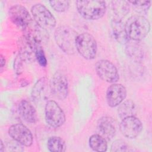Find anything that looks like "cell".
Here are the masks:
<instances>
[{
    "mask_svg": "<svg viewBox=\"0 0 152 152\" xmlns=\"http://www.w3.org/2000/svg\"><path fill=\"white\" fill-rule=\"evenodd\" d=\"M125 30L129 40L140 42L149 33L150 24L142 15H132L126 21Z\"/></svg>",
    "mask_w": 152,
    "mask_h": 152,
    "instance_id": "cell-1",
    "label": "cell"
},
{
    "mask_svg": "<svg viewBox=\"0 0 152 152\" xmlns=\"http://www.w3.org/2000/svg\"><path fill=\"white\" fill-rule=\"evenodd\" d=\"M77 36V33L72 28L66 26L58 27L54 34L56 44L68 55H73L77 52L75 42Z\"/></svg>",
    "mask_w": 152,
    "mask_h": 152,
    "instance_id": "cell-2",
    "label": "cell"
},
{
    "mask_svg": "<svg viewBox=\"0 0 152 152\" xmlns=\"http://www.w3.org/2000/svg\"><path fill=\"white\" fill-rule=\"evenodd\" d=\"M75 4L79 14L88 20L100 19L106 10V2L102 1H77Z\"/></svg>",
    "mask_w": 152,
    "mask_h": 152,
    "instance_id": "cell-3",
    "label": "cell"
},
{
    "mask_svg": "<svg viewBox=\"0 0 152 152\" xmlns=\"http://www.w3.org/2000/svg\"><path fill=\"white\" fill-rule=\"evenodd\" d=\"M77 52L86 59H94L97 53V42L94 37L88 33L78 34L75 42Z\"/></svg>",
    "mask_w": 152,
    "mask_h": 152,
    "instance_id": "cell-4",
    "label": "cell"
},
{
    "mask_svg": "<svg viewBox=\"0 0 152 152\" xmlns=\"http://www.w3.org/2000/svg\"><path fill=\"white\" fill-rule=\"evenodd\" d=\"M31 12L34 21L42 28L50 30L56 26V20L50 11L42 4L32 6Z\"/></svg>",
    "mask_w": 152,
    "mask_h": 152,
    "instance_id": "cell-5",
    "label": "cell"
},
{
    "mask_svg": "<svg viewBox=\"0 0 152 152\" xmlns=\"http://www.w3.org/2000/svg\"><path fill=\"white\" fill-rule=\"evenodd\" d=\"M45 113V121L51 127H60L65 121V115L64 111L53 100H48L46 102Z\"/></svg>",
    "mask_w": 152,
    "mask_h": 152,
    "instance_id": "cell-6",
    "label": "cell"
},
{
    "mask_svg": "<svg viewBox=\"0 0 152 152\" xmlns=\"http://www.w3.org/2000/svg\"><path fill=\"white\" fill-rule=\"evenodd\" d=\"M49 88L51 93L56 98L59 100L65 99L69 93L66 76L59 71L55 72L49 82Z\"/></svg>",
    "mask_w": 152,
    "mask_h": 152,
    "instance_id": "cell-7",
    "label": "cell"
},
{
    "mask_svg": "<svg viewBox=\"0 0 152 152\" xmlns=\"http://www.w3.org/2000/svg\"><path fill=\"white\" fill-rule=\"evenodd\" d=\"M95 69L98 76L104 81L116 83L119 79V75L116 66L110 61L102 59L97 62Z\"/></svg>",
    "mask_w": 152,
    "mask_h": 152,
    "instance_id": "cell-8",
    "label": "cell"
},
{
    "mask_svg": "<svg viewBox=\"0 0 152 152\" xmlns=\"http://www.w3.org/2000/svg\"><path fill=\"white\" fill-rule=\"evenodd\" d=\"M119 128L124 137L133 139L141 133L142 130V124L138 118L135 116H131L122 119Z\"/></svg>",
    "mask_w": 152,
    "mask_h": 152,
    "instance_id": "cell-9",
    "label": "cell"
},
{
    "mask_svg": "<svg viewBox=\"0 0 152 152\" xmlns=\"http://www.w3.org/2000/svg\"><path fill=\"white\" fill-rule=\"evenodd\" d=\"M9 17L15 25L23 30L32 21L29 12L21 5L12 6L9 9Z\"/></svg>",
    "mask_w": 152,
    "mask_h": 152,
    "instance_id": "cell-10",
    "label": "cell"
},
{
    "mask_svg": "<svg viewBox=\"0 0 152 152\" xmlns=\"http://www.w3.org/2000/svg\"><path fill=\"white\" fill-rule=\"evenodd\" d=\"M10 136L22 145L29 147L33 143V135L28 128L22 124L11 125L8 129Z\"/></svg>",
    "mask_w": 152,
    "mask_h": 152,
    "instance_id": "cell-11",
    "label": "cell"
},
{
    "mask_svg": "<svg viewBox=\"0 0 152 152\" xmlns=\"http://www.w3.org/2000/svg\"><path fill=\"white\" fill-rule=\"evenodd\" d=\"M126 96L125 87L118 83H113L107 89L106 100L110 107H114L119 106Z\"/></svg>",
    "mask_w": 152,
    "mask_h": 152,
    "instance_id": "cell-12",
    "label": "cell"
},
{
    "mask_svg": "<svg viewBox=\"0 0 152 152\" xmlns=\"http://www.w3.org/2000/svg\"><path fill=\"white\" fill-rule=\"evenodd\" d=\"M20 55L23 59L31 60L35 58V53L38 46H41L31 37L23 34L18 40Z\"/></svg>",
    "mask_w": 152,
    "mask_h": 152,
    "instance_id": "cell-13",
    "label": "cell"
},
{
    "mask_svg": "<svg viewBox=\"0 0 152 152\" xmlns=\"http://www.w3.org/2000/svg\"><path fill=\"white\" fill-rule=\"evenodd\" d=\"M97 128L100 135L106 140H112L116 134L114 120L109 116H103L97 122Z\"/></svg>",
    "mask_w": 152,
    "mask_h": 152,
    "instance_id": "cell-14",
    "label": "cell"
},
{
    "mask_svg": "<svg viewBox=\"0 0 152 152\" xmlns=\"http://www.w3.org/2000/svg\"><path fill=\"white\" fill-rule=\"evenodd\" d=\"M23 30L24 35L31 37L40 45L46 42L49 37L47 30L40 27L35 21H32Z\"/></svg>",
    "mask_w": 152,
    "mask_h": 152,
    "instance_id": "cell-15",
    "label": "cell"
},
{
    "mask_svg": "<svg viewBox=\"0 0 152 152\" xmlns=\"http://www.w3.org/2000/svg\"><path fill=\"white\" fill-rule=\"evenodd\" d=\"M18 112L26 122L34 124L37 120V113L34 106L27 100H22L18 104Z\"/></svg>",
    "mask_w": 152,
    "mask_h": 152,
    "instance_id": "cell-16",
    "label": "cell"
},
{
    "mask_svg": "<svg viewBox=\"0 0 152 152\" xmlns=\"http://www.w3.org/2000/svg\"><path fill=\"white\" fill-rule=\"evenodd\" d=\"M111 26L115 39L119 43L125 45L129 39L125 30V23L122 19L113 18L111 21Z\"/></svg>",
    "mask_w": 152,
    "mask_h": 152,
    "instance_id": "cell-17",
    "label": "cell"
},
{
    "mask_svg": "<svg viewBox=\"0 0 152 152\" xmlns=\"http://www.w3.org/2000/svg\"><path fill=\"white\" fill-rule=\"evenodd\" d=\"M125 52L127 55L132 60L139 61L144 58V50L139 43V41L128 40L126 43Z\"/></svg>",
    "mask_w": 152,
    "mask_h": 152,
    "instance_id": "cell-18",
    "label": "cell"
},
{
    "mask_svg": "<svg viewBox=\"0 0 152 152\" xmlns=\"http://www.w3.org/2000/svg\"><path fill=\"white\" fill-rule=\"evenodd\" d=\"M111 3L112 11L115 15L114 18L122 19L129 12L130 5L128 1H113Z\"/></svg>",
    "mask_w": 152,
    "mask_h": 152,
    "instance_id": "cell-19",
    "label": "cell"
},
{
    "mask_svg": "<svg viewBox=\"0 0 152 152\" xmlns=\"http://www.w3.org/2000/svg\"><path fill=\"white\" fill-rule=\"evenodd\" d=\"M118 113L122 119L128 116H135L136 113L135 103L131 100H127L124 102H122L118 107Z\"/></svg>",
    "mask_w": 152,
    "mask_h": 152,
    "instance_id": "cell-20",
    "label": "cell"
},
{
    "mask_svg": "<svg viewBox=\"0 0 152 152\" xmlns=\"http://www.w3.org/2000/svg\"><path fill=\"white\" fill-rule=\"evenodd\" d=\"M89 145L93 150L98 152L106 151L107 148L106 140L99 134H93L90 137Z\"/></svg>",
    "mask_w": 152,
    "mask_h": 152,
    "instance_id": "cell-21",
    "label": "cell"
},
{
    "mask_svg": "<svg viewBox=\"0 0 152 152\" xmlns=\"http://www.w3.org/2000/svg\"><path fill=\"white\" fill-rule=\"evenodd\" d=\"M47 80L43 77L39 79L33 87L31 97L34 100H40L45 96L46 89L47 87Z\"/></svg>",
    "mask_w": 152,
    "mask_h": 152,
    "instance_id": "cell-22",
    "label": "cell"
},
{
    "mask_svg": "<svg viewBox=\"0 0 152 152\" xmlns=\"http://www.w3.org/2000/svg\"><path fill=\"white\" fill-rule=\"evenodd\" d=\"M48 150L52 152H64L66 150V144L63 139L59 137H49L47 142Z\"/></svg>",
    "mask_w": 152,
    "mask_h": 152,
    "instance_id": "cell-23",
    "label": "cell"
},
{
    "mask_svg": "<svg viewBox=\"0 0 152 152\" xmlns=\"http://www.w3.org/2000/svg\"><path fill=\"white\" fill-rule=\"evenodd\" d=\"M69 1H50L49 4L53 9L59 12L66 11L69 7Z\"/></svg>",
    "mask_w": 152,
    "mask_h": 152,
    "instance_id": "cell-24",
    "label": "cell"
},
{
    "mask_svg": "<svg viewBox=\"0 0 152 152\" xmlns=\"http://www.w3.org/2000/svg\"><path fill=\"white\" fill-rule=\"evenodd\" d=\"M132 150L129 147L128 145L122 140H117L115 141L111 147V151L119 152V151H129Z\"/></svg>",
    "mask_w": 152,
    "mask_h": 152,
    "instance_id": "cell-25",
    "label": "cell"
},
{
    "mask_svg": "<svg viewBox=\"0 0 152 152\" xmlns=\"http://www.w3.org/2000/svg\"><path fill=\"white\" fill-rule=\"evenodd\" d=\"M129 4H132L137 11L140 12H146L150 7V1H129Z\"/></svg>",
    "mask_w": 152,
    "mask_h": 152,
    "instance_id": "cell-26",
    "label": "cell"
},
{
    "mask_svg": "<svg viewBox=\"0 0 152 152\" xmlns=\"http://www.w3.org/2000/svg\"><path fill=\"white\" fill-rule=\"evenodd\" d=\"M35 58L36 59L40 65L44 67L46 66L47 59L45 55L44 51L42 48V46H39L37 47L35 53Z\"/></svg>",
    "mask_w": 152,
    "mask_h": 152,
    "instance_id": "cell-27",
    "label": "cell"
},
{
    "mask_svg": "<svg viewBox=\"0 0 152 152\" xmlns=\"http://www.w3.org/2000/svg\"><path fill=\"white\" fill-rule=\"evenodd\" d=\"M0 64H1V67L2 68L5 64V58L2 56V55H1V62H0Z\"/></svg>",
    "mask_w": 152,
    "mask_h": 152,
    "instance_id": "cell-28",
    "label": "cell"
},
{
    "mask_svg": "<svg viewBox=\"0 0 152 152\" xmlns=\"http://www.w3.org/2000/svg\"><path fill=\"white\" fill-rule=\"evenodd\" d=\"M1 146H0V151L1 152H3L4 151V149H5V145H4L3 144V142L2 140H1Z\"/></svg>",
    "mask_w": 152,
    "mask_h": 152,
    "instance_id": "cell-29",
    "label": "cell"
}]
</instances>
